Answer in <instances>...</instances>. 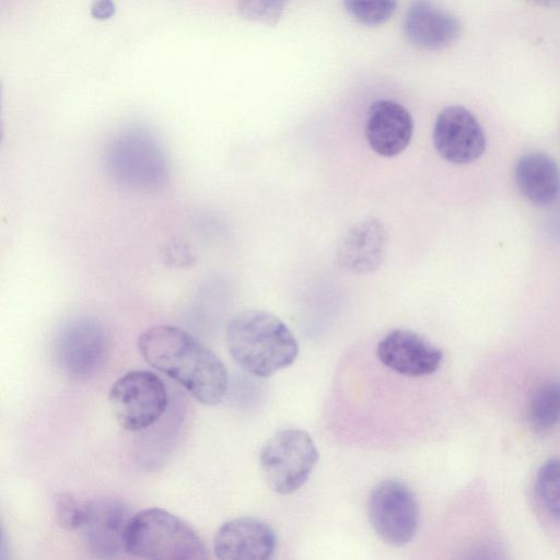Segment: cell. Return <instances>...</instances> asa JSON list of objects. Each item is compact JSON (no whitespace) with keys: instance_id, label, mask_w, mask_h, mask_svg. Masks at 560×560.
I'll return each instance as SVG.
<instances>
[{"instance_id":"6da1fadb","label":"cell","mask_w":560,"mask_h":560,"mask_svg":"<svg viewBox=\"0 0 560 560\" xmlns=\"http://www.w3.org/2000/svg\"><path fill=\"white\" fill-rule=\"evenodd\" d=\"M144 361L180 384L207 406L222 401L228 389V372L220 358L187 331L171 325L145 329L138 338Z\"/></svg>"},{"instance_id":"7a4b0ae2","label":"cell","mask_w":560,"mask_h":560,"mask_svg":"<svg viewBox=\"0 0 560 560\" xmlns=\"http://www.w3.org/2000/svg\"><path fill=\"white\" fill-rule=\"evenodd\" d=\"M225 342L233 361L259 377L289 366L299 354L290 328L276 315L261 310L236 314L228 324Z\"/></svg>"},{"instance_id":"3957f363","label":"cell","mask_w":560,"mask_h":560,"mask_svg":"<svg viewBox=\"0 0 560 560\" xmlns=\"http://www.w3.org/2000/svg\"><path fill=\"white\" fill-rule=\"evenodd\" d=\"M103 162L108 176L118 185L150 191L162 187L170 176L164 145L148 127L129 125L107 140Z\"/></svg>"},{"instance_id":"277c9868","label":"cell","mask_w":560,"mask_h":560,"mask_svg":"<svg viewBox=\"0 0 560 560\" xmlns=\"http://www.w3.org/2000/svg\"><path fill=\"white\" fill-rule=\"evenodd\" d=\"M125 552L155 560H203L207 548L184 520L159 508L132 514L125 533Z\"/></svg>"},{"instance_id":"5b68a950","label":"cell","mask_w":560,"mask_h":560,"mask_svg":"<svg viewBox=\"0 0 560 560\" xmlns=\"http://www.w3.org/2000/svg\"><path fill=\"white\" fill-rule=\"evenodd\" d=\"M319 458L312 436L289 428L272 434L259 453V465L271 490L291 494L308 479Z\"/></svg>"},{"instance_id":"8992f818","label":"cell","mask_w":560,"mask_h":560,"mask_svg":"<svg viewBox=\"0 0 560 560\" xmlns=\"http://www.w3.org/2000/svg\"><path fill=\"white\" fill-rule=\"evenodd\" d=\"M108 400L118 424L137 432L150 428L164 415L168 395L155 373L135 370L113 383Z\"/></svg>"},{"instance_id":"52a82bcc","label":"cell","mask_w":560,"mask_h":560,"mask_svg":"<svg viewBox=\"0 0 560 560\" xmlns=\"http://www.w3.org/2000/svg\"><path fill=\"white\" fill-rule=\"evenodd\" d=\"M368 514L376 535L386 544H409L419 526V505L412 490L402 481L387 479L371 491Z\"/></svg>"},{"instance_id":"ba28073f","label":"cell","mask_w":560,"mask_h":560,"mask_svg":"<svg viewBox=\"0 0 560 560\" xmlns=\"http://www.w3.org/2000/svg\"><path fill=\"white\" fill-rule=\"evenodd\" d=\"M108 339L103 325L90 316H74L58 328L52 353L58 368L68 375L94 374L104 363Z\"/></svg>"},{"instance_id":"9c48e42d","label":"cell","mask_w":560,"mask_h":560,"mask_svg":"<svg viewBox=\"0 0 560 560\" xmlns=\"http://www.w3.org/2000/svg\"><path fill=\"white\" fill-rule=\"evenodd\" d=\"M432 140L440 156L457 165L478 160L486 149L482 127L467 108L459 105L444 107L438 114Z\"/></svg>"},{"instance_id":"30bf717a","label":"cell","mask_w":560,"mask_h":560,"mask_svg":"<svg viewBox=\"0 0 560 560\" xmlns=\"http://www.w3.org/2000/svg\"><path fill=\"white\" fill-rule=\"evenodd\" d=\"M132 516L120 501L98 499L88 502L79 529L88 550L97 558H115L125 551V533Z\"/></svg>"},{"instance_id":"8fae6325","label":"cell","mask_w":560,"mask_h":560,"mask_svg":"<svg viewBox=\"0 0 560 560\" xmlns=\"http://www.w3.org/2000/svg\"><path fill=\"white\" fill-rule=\"evenodd\" d=\"M377 359L388 369L406 376H424L441 365L443 353L421 335L394 329L377 343Z\"/></svg>"},{"instance_id":"7c38bea8","label":"cell","mask_w":560,"mask_h":560,"mask_svg":"<svg viewBox=\"0 0 560 560\" xmlns=\"http://www.w3.org/2000/svg\"><path fill=\"white\" fill-rule=\"evenodd\" d=\"M277 548V536L265 522L236 517L224 522L213 537V552L222 560H266Z\"/></svg>"},{"instance_id":"4fadbf2b","label":"cell","mask_w":560,"mask_h":560,"mask_svg":"<svg viewBox=\"0 0 560 560\" xmlns=\"http://www.w3.org/2000/svg\"><path fill=\"white\" fill-rule=\"evenodd\" d=\"M388 246V233L376 218H365L352 224L339 241L337 260L341 268L365 275L383 262Z\"/></svg>"},{"instance_id":"5bb4252c","label":"cell","mask_w":560,"mask_h":560,"mask_svg":"<svg viewBox=\"0 0 560 560\" xmlns=\"http://www.w3.org/2000/svg\"><path fill=\"white\" fill-rule=\"evenodd\" d=\"M364 132L374 152L393 158L402 152L411 140L412 117L401 104L377 100L368 109Z\"/></svg>"},{"instance_id":"9a60e30c","label":"cell","mask_w":560,"mask_h":560,"mask_svg":"<svg viewBox=\"0 0 560 560\" xmlns=\"http://www.w3.org/2000/svg\"><path fill=\"white\" fill-rule=\"evenodd\" d=\"M408 40L422 50H442L453 45L462 33L459 20L430 0H415L404 23Z\"/></svg>"},{"instance_id":"2e32d148","label":"cell","mask_w":560,"mask_h":560,"mask_svg":"<svg viewBox=\"0 0 560 560\" xmlns=\"http://www.w3.org/2000/svg\"><path fill=\"white\" fill-rule=\"evenodd\" d=\"M520 192L532 203L547 206L560 194V170L556 161L541 152L522 155L514 170Z\"/></svg>"},{"instance_id":"e0dca14e","label":"cell","mask_w":560,"mask_h":560,"mask_svg":"<svg viewBox=\"0 0 560 560\" xmlns=\"http://www.w3.org/2000/svg\"><path fill=\"white\" fill-rule=\"evenodd\" d=\"M528 421L533 429L545 431L560 422V383L549 382L533 395L528 407Z\"/></svg>"},{"instance_id":"ac0fdd59","label":"cell","mask_w":560,"mask_h":560,"mask_svg":"<svg viewBox=\"0 0 560 560\" xmlns=\"http://www.w3.org/2000/svg\"><path fill=\"white\" fill-rule=\"evenodd\" d=\"M536 492L550 515L560 521V458L545 462L536 477Z\"/></svg>"},{"instance_id":"d6986e66","label":"cell","mask_w":560,"mask_h":560,"mask_svg":"<svg viewBox=\"0 0 560 560\" xmlns=\"http://www.w3.org/2000/svg\"><path fill=\"white\" fill-rule=\"evenodd\" d=\"M347 12L360 24L378 26L387 22L396 10V0H343Z\"/></svg>"},{"instance_id":"ffe728a7","label":"cell","mask_w":560,"mask_h":560,"mask_svg":"<svg viewBox=\"0 0 560 560\" xmlns=\"http://www.w3.org/2000/svg\"><path fill=\"white\" fill-rule=\"evenodd\" d=\"M290 0H238V15L249 22L276 26Z\"/></svg>"},{"instance_id":"44dd1931","label":"cell","mask_w":560,"mask_h":560,"mask_svg":"<svg viewBox=\"0 0 560 560\" xmlns=\"http://www.w3.org/2000/svg\"><path fill=\"white\" fill-rule=\"evenodd\" d=\"M89 501H81L69 492L60 493L55 500V515L58 524L68 530H79L84 522Z\"/></svg>"},{"instance_id":"7402d4cb","label":"cell","mask_w":560,"mask_h":560,"mask_svg":"<svg viewBox=\"0 0 560 560\" xmlns=\"http://www.w3.org/2000/svg\"><path fill=\"white\" fill-rule=\"evenodd\" d=\"M116 13V4L114 0H92L90 14L94 20L107 21Z\"/></svg>"},{"instance_id":"603a6c76","label":"cell","mask_w":560,"mask_h":560,"mask_svg":"<svg viewBox=\"0 0 560 560\" xmlns=\"http://www.w3.org/2000/svg\"><path fill=\"white\" fill-rule=\"evenodd\" d=\"M536 5L544 8H557L560 7V0H529Z\"/></svg>"}]
</instances>
